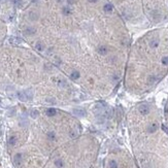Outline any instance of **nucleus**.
<instances>
[{"label": "nucleus", "mask_w": 168, "mask_h": 168, "mask_svg": "<svg viewBox=\"0 0 168 168\" xmlns=\"http://www.w3.org/2000/svg\"><path fill=\"white\" fill-rule=\"evenodd\" d=\"M56 114H57V110H56L55 108H53V107L47 108L46 111H45V115L47 117H54V116H56Z\"/></svg>", "instance_id": "423d86ee"}, {"label": "nucleus", "mask_w": 168, "mask_h": 168, "mask_svg": "<svg viewBox=\"0 0 168 168\" xmlns=\"http://www.w3.org/2000/svg\"><path fill=\"white\" fill-rule=\"evenodd\" d=\"M145 19L153 25L168 22V0H142Z\"/></svg>", "instance_id": "7ed1b4c3"}, {"label": "nucleus", "mask_w": 168, "mask_h": 168, "mask_svg": "<svg viewBox=\"0 0 168 168\" xmlns=\"http://www.w3.org/2000/svg\"><path fill=\"white\" fill-rule=\"evenodd\" d=\"M165 109H168V103H167V105H166V108Z\"/></svg>", "instance_id": "9b49d317"}, {"label": "nucleus", "mask_w": 168, "mask_h": 168, "mask_svg": "<svg viewBox=\"0 0 168 168\" xmlns=\"http://www.w3.org/2000/svg\"><path fill=\"white\" fill-rule=\"evenodd\" d=\"M8 143H9V145H15L17 143V137L16 136H11L9 138V140H8Z\"/></svg>", "instance_id": "9d476101"}, {"label": "nucleus", "mask_w": 168, "mask_h": 168, "mask_svg": "<svg viewBox=\"0 0 168 168\" xmlns=\"http://www.w3.org/2000/svg\"><path fill=\"white\" fill-rule=\"evenodd\" d=\"M38 116H39V111L37 109H32L30 111V117L32 119H36V118H38Z\"/></svg>", "instance_id": "0eeeda50"}, {"label": "nucleus", "mask_w": 168, "mask_h": 168, "mask_svg": "<svg viewBox=\"0 0 168 168\" xmlns=\"http://www.w3.org/2000/svg\"><path fill=\"white\" fill-rule=\"evenodd\" d=\"M168 74V27L146 32L131 45L124 83L132 93L149 92Z\"/></svg>", "instance_id": "f257e3e1"}, {"label": "nucleus", "mask_w": 168, "mask_h": 168, "mask_svg": "<svg viewBox=\"0 0 168 168\" xmlns=\"http://www.w3.org/2000/svg\"><path fill=\"white\" fill-rule=\"evenodd\" d=\"M73 114L75 116H85V111L83 109H73Z\"/></svg>", "instance_id": "1a4fd4ad"}, {"label": "nucleus", "mask_w": 168, "mask_h": 168, "mask_svg": "<svg viewBox=\"0 0 168 168\" xmlns=\"http://www.w3.org/2000/svg\"><path fill=\"white\" fill-rule=\"evenodd\" d=\"M55 165H56V167H58V168H62L63 166H64V163H63V161L61 159H57L55 161Z\"/></svg>", "instance_id": "6e6552de"}, {"label": "nucleus", "mask_w": 168, "mask_h": 168, "mask_svg": "<svg viewBox=\"0 0 168 168\" xmlns=\"http://www.w3.org/2000/svg\"><path fill=\"white\" fill-rule=\"evenodd\" d=\"M22 164V154H16L15 157H13V165L17 168H19Z\"/></svg>", "instance_id": "20e7f679"}, {"label": "nucleus", "mask_w": 168, "mask_h": 168, "mask_svg": "<svg viewBox=\"0 0 168 168\" xmlns=\"http://www.w3.org/2000/svg\"><path fill=\"white\" fill-rule=\"evenodd\" d=\"M111 3L125 22L138 24L145 19L142 0H111Z\"/></svg>", "instance_id": "f03ea898"}, {"label": "nucleus", "mask_w": 168, "mask_h": 168, "mask_svg": "<svg viewBox=\"0 0 168 168\" xmlns=\"http://www.w3.org/2000/svg\"><path fill=\"white\" fill-rule=\"evenodd\" d=\"M9 42H10L12 45L17 46V45H19L20 43H22V39H20V38H18V37H10V38H9Z\"/></svg>", "instance_id": "39448f33"}]
</instances>
